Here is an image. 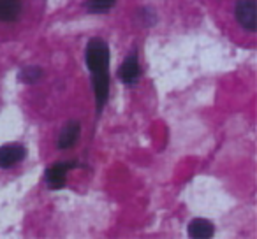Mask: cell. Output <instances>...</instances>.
<instances>
[{
    "instance_id": "cell-3",
    "label": "cell",
    "mask_w": 257,
    "mask_h": 239,
    "mask_svg": "<svg viewBox=\"0 0 257 239\" xmlns=\"http://www.w3.org/2000/svg\"><path fill=\"white\" fill-rule=\"evenodd\" d=\"M76 167V162H58V164L51 165L46 171V183L50 188L57 190L65 185V176L71 169Z\"/></svg>"
},
{
    "instance_id": "cell-6",
    "label": "cell",
    "mask_w": 257,
    "mask_h": 239,
    "mask_svg": "<svg viewBox=\"0 0 257 239\" xmlns=\"http://www.w3.org/2000/svg\"><path fill=\"white\" fill-rule=\"evenodd\" d=\"M79 123L78 122H69L67 125L62 129L60 136H58V148L60 150H69L76 144L79 137Z\"/></svg>"
},
{
    "instance_id": "cell-7",
    "label": "cell",
    "mask_w": 257,
    "mask_h": 239,
    "mask_svg": "<svg viewBox=\"0 0 257 239\" xmlns=\"http://www.w3.org/2000/svg\"><path fill=\"white\" fill-rule=\"evenodd\" d=\"M215 234V228L211 221L204 220V218H196L190 221L189 225V235L194 239H208Z\"/></svg>"
},
{
    "instance_id": "cell-5",
    "label": "cell",
    "mask_w": 257,
    "mask_h": 239,
    "mask_svg": "<svg viewBox=\"0 0 257 239\" xmlns=\"http://www.w3.org/2000/svg\"><path fill=\"white\" fill-rule=\"evenodd\" d=\"M141 74V67L140 64H138V57H136V51H133V53L128 55L127 60L121 64L120 67V78L121 81L125 83V85H134V83L138 81V78H140Z\"/></svg>"
},
{
    "instance_id": "cell-10",
    "label": "cell",
    "mask_w": 257,
    "mask_h": 239,
    "mask_svg": "<svg viewBox=\"0 0 257 239\" xmlns=\"http://www.w3.org/2000/svg\"><path fill=\"white\" fill-rule=\"evenodd\" d=\"M41 74H43V71H41L39 67H27L22 71V74H20V79L25 83H34L36 79L41 78Z\"/></svg>"
},
{
    "instance_id": "cell-9",
    "label": "cell",
    "mask_w": 257,
    "mask_h": 239,
    "mask_svg": "<svg viewBox=\"0 0 257 239\" xmlns=\"http://www.w3.org/2000/svg\"><path fill=\"white\" fill-rule=\"evenodd\" d=\"M114 6V0H88L86 8L92 13H106Z\"/></svg>"
},
{
    "instance_id": "cell-2",
    "label": "cell",
    "mask_w": 257,
    "mask_h": 239,
    "mask_svg": "<svg viewBox=\"0 0 257 239\" xmlns=\"http://www.w3.org/2000/svg\"><path fill=\"white\" fill-rule=\"evenodd\" d=\"M234 15L243 29L255 32V0H238Z\"/></svg>"
},
{
    "instance_id": "cell-1",
    "label": "cell",
    "mask_w": 257,
    "mask_h": 239,
    "mask_svg": "<svg viewBox=\"0 0 257 239\" xmlns=\"http://www.w3.org/2000/svg\"><path fill=\"white\" fill-rule=\"evenodd\" d=\"M86 65L92 72L93 90L97 97V109H102L109 92V50L102 39H92L85 51Z\"/></svg>"
},
{
    "instance_id": "cell-8",
    "label": "cell",
    "mask_w": 257,
    "mask_h": 239,
    "mask_svg": "<svg viewBox=\"0 0 257 239\" xmlns=\"http://www.w3.org/2000/svg\"><path fill=\"white\" fill-rule=\"evenodd\" d=\"M20 13H22L20 0H0V22H16L20 18Z\"/></svg>"
},
{
    "instance_id": "cell-4",
    "label": "cell",
    "mask_w": 257,
    "mask_h": 239,
    "mask_svg": "<svg viewBox=\"0 0 257 239\" xmlns=\"http://www.w3.org/2000/svg\"><path fill=\"white\" fill-rule=\"evenodd\" d=\"M27 155V150L22 144H6V146H0V167L9 169L15 164L22 162Z\"/></svg>"
}]
</instances>
